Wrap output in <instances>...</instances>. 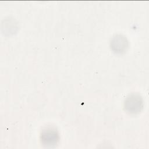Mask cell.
Wrapping results in <instances>:
<instances>
[{"instance_id":"obj_1","label":"cell","mask_w":149,"mask_h":149,"mask_svg":"<svg viewBox=\"0 0 149 149\" xmlns=\"http://www.w3.org/2000/svg\"><path fill=\"white\" fill-rule=\"evenodd\" d=\"M143 107L142 97L137 94L129 95L125 101V110L130 113H137L141 111Z\"/></svg>"},{"instance_id":"obj_2","label":"cell","mask_w":149,"mask_h":149,"mask_svg":"<svg viewBox=\"0 0 149 149\" xmlns=\"http://www.w3.org/2000/svg\"><path fill=\"white\" fill-rule=\"evenodd\" d=\"M41 141L46 147L55 146L59 139L57 130L52 127H47L42 130L40 135Z\"/></svg>"},{"instance_id":"obj_3","label":"cell","mask_w":149,"mask_h":149,"mask_svg":"<svg viewBox=\"0 0 149 149\" xmlns=\"http://www.w3.org/2000/svg\"><path fill=\"white\" fill-rule=\"evenodd\" d=\"M111 47L116 53H123L128 47V41L125 36L122 34H116L111 41Z\"/></svg>"}]
</instances>
